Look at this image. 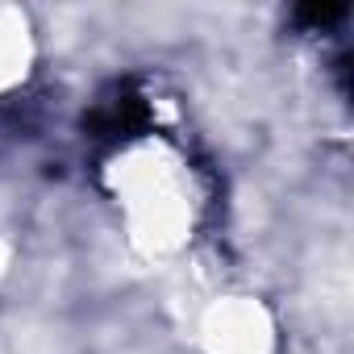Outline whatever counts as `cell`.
Masks as SVG:
<instances>
[{
	"instance_id": "1",
	"label": "cell",
	"mask_w": 354,
	"mask_h": 354,
	"mask_svg": "<svg viewBox=\"0 0 354 354\" xmlns=\"http://www.w3.org/2000/svg\"><path fill=\"white\" fill-rule=\"evenodd\" d=\"M13 34H17V30L5 26V13H0V80L9 75V59H13V50H17V46H13Z\"/></svg>"
}]
</instances>
